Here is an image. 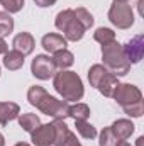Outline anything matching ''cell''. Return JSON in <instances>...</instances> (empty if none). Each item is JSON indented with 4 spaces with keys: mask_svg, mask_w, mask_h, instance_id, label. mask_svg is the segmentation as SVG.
Segmentation results:
<instances>
[{
    "mask_svg": "<svg viewBox=\"0 0 144 146\" xmlns=\"http://www.w3.org/2000/svg\"><path fill=\"white\" fill-rule=\"evenodd\" d=\"M115 146H131V143H127V141H117Z\"/></svg>",
    "mask_w": 144,
    "mask_h": 146,
    "instance_id": "32",
    "label": "cell"
},
{
    "mask_svg": "<svg viewBox=\"0 0 144 146\" xmlns=\"http://www.w3.org/2000/svg\"><path fill=\"white\" fill-rule=\"evenodd\" d=\"M108 21L117 29H129L134 24V12L129 2H119L114 0V3L108 9Z\"/></svg>",
    "mask_w": 144,
    "mask_h": 146,
    "instance_id": "5",
    "label": "cell"
},
{
    "mask_svg": "<svg viewBox=\"0 0 144 146\" xmlns=\"http://www.w3.org/2000/svg\"><path fill=\"white\" fill-rule=\"evenodd\" d=\"M102 60H104V66L115 76H124L131 72V63L124 53L122 44H119L117 41H112L102 46Z\"/></svg>",
    "mask_w": 144,
    "mask_h": 146,
    "instance_id": "3",
    "label": "cell"
},
{
    "mask_svg": "<svg viewBox=\"0 0 144 146\" xmlns=\"http://www.w3.org/2000/svg\"><path fill=\"white\" fill-rule=\"evenodd\" d=\"M107 72H108V70L104 66V65H93V66L88 70V82H90V85L97 88L98 82L102 80V76H104Z\"/></svg>",
    "mask_w": 144,
    "mask_h": 146,
    "instance_id": "23",
    "label": "cell"
},
{
    "mask_svg": "<svg viewBox=\"0 0 144 146\" xmlns=\"http://www.w3.org/2000/svg\"><path fill=\"white\" fill-rule=\"evenodd\" d=\"M53 61H54L56 68L66 70V68H70L75 63V56H73L71 51H68V49H59V51H56L53 54Z\"/></svg>",
    "mask_w": 144,
    "mask_h": 146,
    "instance_id": "17",
    "label": "cell"
},
{
    "mask_svg": "<svg viewBox=\"0 0 144 146\" xmlns=\"http://www.w3.org/2000/svg\"><path fill=\"white\" fill-rule=\"evenodd\" d=\"M124 48V53L129 60V63H137L143 60V54H144V36L143 34H137L134 36L127 44L122 46Z\"/></svg>",
    "mask_w": 144,
    "mask_h": 146,
    "instance_id": "9",
    "label": "cell"
},
{
    "mask_svg": "<svg viewBox=\"0 0 144 146\" xmlns=\"http://www.w3.org/2000/svg\"><path fill=\"white\" fill-rule=\"evenodd\" d=\"M15 146H31V145H29V143H17Z\"/></svg>",
    "mask_w": 144,
    "mask_h": 146,
    "instance_id": "35",
    "label": "cell"
},
{
    "mask_svg": "<svg viewBox=\"0 0 144 146\" xmlns=\"http://www.w3.org/2000/svg\"><path fill=\"white\" fill-rule=\"evenodd\" d=\"M20 115V107L15 102H0V124L5 126Z\"/></svg>",
    "mask_w": 144,
    "mask_h": 146,
    "instance_id": "14",
    "label": "cell"
},
{
    "mask_svg": "<svg viewBox=\"0 0 144 146\" xmlns=\"http://www.w3.org/2000/svg\"><path fill=\"white\" fill-rule=\"evenodd\" d=\"M27 100L31 106L37 107L42 114L53 117L54 121H65L68 117V102L54 99L39 85H32L27 90Z\"/></svg>",
    "mask_w": 144,
    "mask_h": 146,
    "instance_id": "1",
    "label": "cell"
},
{
    "mask_svg": "<svg viewBox=\"0 0 144 146\" xmlns=\"http://www.w3.org/2000/svg\"><path fill=\"white\" fill-rule=\"evenodd\" d=\"M112 97L115 99V102H117L122 109H124V107H129V106H132V104H137V102L143 100L141 90H139L136 85H132V83H119Z\"/></svg>",
    "mask_w": 144,
    "mask_h": 146,
    "instance_id": "6",
    "label": "cell"
},
{
    "mask_svg": "<svg viewBox=\"0 0 144 146\" xmlns=\"http://www.w3.org/2000/svg\"><path fill=\"white\" fill-rule=\"evenodd\" d=\"M117 138L114 136V133H112V129H110V126L108 127H104V131L100 133V146H115L117 145Z\"/></svg>",
    "mask_w": 144,
    "mask_h": 146,
    "instance_id": "26",
    "label": "cell"
},
{
    "mask_svg": "<svg viewBox=\"0 0 144 146\" xmlns=\"http://www.w3.org/2000/svg\"><path fill=\"white\" fill-rule=\"evenodd\" d=\"M0 5L5 9V12L15 14V12H20V10H22L24 0H0Z\"/></svg>",
    "mask_w": 144,
    "mask_h": 146,
    "instance_id": "25",
    "label": "cell"
},
{
    "mask_svg": "<svg viewBox=\"0 0 144 146\" xmlns=\"http://www.w3.org/2000/svg\"><path fill=\"white\" fill-rule=\"evenodd\" d=\"M41 44L42 48L48 51V53H56L59 49H66V44L68 41L65 39V36L61 34H56V33H49V34H44L42 39H41Z\"/></svg>",
    "mask_w": 144,
    "mask_h": 146,
    "instance_id": "11",
    "label": "cell"
},
{
    "mask_svg": "<svg viewBox=\"0 0 144 146\" xmlns=\"http://www.w3.org/2000/svg\"><path fill=\"white\" fill-rule=\"evenodd\" d=\"M75 124H76V131L81 134V138H85V139H95L97 138V129L90 122H87V121H75Z\"/></svg>",
    "mask_w": 144,
    "mask_h": 146,
    "instance_id": "21",
    "label": "cell"
},
{
    "mask_svg": "<svg viewBox=\"0 0 144 146\" xmlns=\"http://www.w3.org/2000/svg\"><path fill=\"white\" fill-rule=\"evenodd\" d=\"M7 51H9V44L5 42L3 37H0V54H5Z\"/></svg>",
    "mask_w": 144,
    "mask_h": 146,
    "instance_id": "29",
    "label": "cell"
},
{
    "mask_svg": "<svg viewBox=\"0 0 144 146\" xmlns=\"http://www.w3.org/2000/svg\"><path fill=\"white\" fill-rule=\"evenodd\" d=\"M24 58H26V56H24L22 53L15 51V49L7 51V53L3 54V66H5L7 70H10V72L20 70V68L24 66Z\"/></svg>",
    "mask_w": 144,
    "mask_h": 146,
    "instance_id": "16",
    "label": "cell"
},
{
    "mask_svg": "<svg viewBox=\"0 0 144 146\" xmlns=\"http://www.w3.org/2000/svg\"><path fill=\"white\" fill-rule=\"evenodd\" d=\"M14 31V19L9 12H0V37L9 36Z\"/></svg>",
    "mask_w": 144,
    "mask_h": 146,
    "instance_id": "24",
    "label": "cell"
},
{
    "mask_svg": "<svg viewBox=\"0 0 144 146\" xmlns=\"http://www.w3.org/2000/svg\"><path fill=\"white\" fill-rule=\"evenodd\" d=\"M0 146H5V138H3L2 133H0Z\"/></svg>",
    "mask_w": 144,
    "mask_h": 146,
    "instance_id": "34",
    "label": "cell"
},
{
    "mask_svg": "<svg viewBox=\"0 0 144 146\" xmlns=\"http://www.w3.org/2000/svg\"><path fill=\"white\" fill-rule=\"evenodd\" d=\"M114 136L119 139V141H126L132 136L134 133V124L129 121V119H117L112 126H110Z\"/></svg>",
    "mask_w": 144,
    "mask_h": 146,
    "instance_id": "12",
    "label": "cell"
},
{
    "mask_svg": "<svg viewBox=\"0 0 144 146\" xmlns=\"http://www.w3.org/2000/svg\"><path fill=\"white\" fill-rule=\"evenodd\" d=\"M31 141L34 146H54V126L41 124L31 133Z\"/></svg>",
    "mask_w": 144,
    "mask_h": 146,
    "instance_id": "8",
    "label": "cell"
},
{
    "mask_svg": "<svg viewBox=\"0 0 144 146\" xmlns=\"http://www.w3.org/2000/svg\"><path fill=\"white\" fill-rule=\"evenodd\" d=\"M119 83H120V82H119V76H115L114 73L107 72L104 76H102V80L98 82L97 90H98L102 95H105V97H112Z\"/></svg>",
    "mask_w": 144,
    "mask_h": 146,
    "instance_id": "13",
    "label": "cell"
},
{
    "mask_svg": "<svg viewBox=\"0 0 144 146\" xmlns=\"http://www.w3.org/2000/svg\"><path fill=\"white\" fill-rule=\"evenodd\" d=\"M12 46H14L15 51H19V53H22L24 56H27V54H31V53L34 51L36 41H34L32 34H29V33H19L17 36L14 37Z\"/></svg>",
    "mask_w": 144,
    "mask_h": 146,
    "instance_id": "10",
    "label": "cell"
},
{
    "mask_svg": "<svg viewBox=\"0 0 144 146\" xmlns=\"http://www.w3.org/2000/svg\"><path fill=\"white\" fill-rule=\"evenodd\" d=\"M53 87L63 97V100H66V102L81 100V97L85 94L81 78L75 72H68V70H59L58 73H54Z\"/></svg>",
    "mask_w": 144,
    "mask_h": 146,
    "instance_id": "2",
    "label": "cell"
},
{
    "mask_svg": "<svg viewBox=\"0 0 144 146\" xmlns=\"http://www.w3.org/2000/svg\"><path fill=\"white\" fill-rule=\"evenodd\" d=\"M73 14H75L76 21H78L85 29H90V27L93 26V22H95L93 15H92L85 7H76V9H73Z\"/></svg>",
    "mask_w": 144,
    "mask_h": 146,
    "instance_id": "20",
    "label": "cell"
},
{
    "mask_svg": "<svg viewBox=\"0 0 144 146\" xmlns=\"http://www.w3.org/2000/svg\"><path fill=\"white\" fill-rule=\"evenodd\" d=\"M143 143H144V138L141 136V138H137V141H136V146H143Z\"/></svg>",
    "mask_w": 144,
    "mask_h": 146,
    "instance_id": "33",
    "label": "cell"
},
{
    "mask_svg": "<svg viewBox=\"0 0 144 146\" xmlns=\"http://www.w3.org/2000/svg\"><path fill=\"white\" fill-rule=\"evenodd\" d=\"M124 112L127 114V115H131V117H141L144 114V102H137V104H132V106H129V107H124Z\"/></svg>",
    "mask_w": 144,
    "mask_h": 146,
    "instance_id": "27",
    "label": "cell"
},
{
    "mask_svg": "<svg viewBox=\"0 0 144 146\" xmlns=\"http://www.w3.org/2000/svg\"><path fill=\"white\" fill-rule=\"evenodd\" d=\"M119 2H129V0H119Z\"/></svg>",
    "mask_w": 144,
    "mask_h": 146,
    "instance_id": "36",
    "label": "cell"
},
{
    "mask_svg": "<svg viewBox=\"0 0 144 146\" xmlns=\"http://www.w3.org/2000/svg\"><path fill=\"white\" fill-rule=\"evenodd\" d=\"M93 39L104 46V44H108V42L115 41V33L112 29H108V27H98L93 33Z\"/></svg>",
    "mask_w": 144,
    "mask_h": 146,
    "instance_id": "22",
    "label": "cell"
},
{
    "mask_svg": "<svg viewBox=\"0 0 144 146\" xmlns=\"http://www.w3.org/2000/svg\"><path fill=\"white\" fill-rule=\"evenodd\" d=\"M54 26L58 31H61L65 34L66 41H80L81 37L85 36V27L76 21L75 14H73V9H65L61 12H58L56 19H54Z\"/></svg>",
    "mask_w": 144,
    "mask_h": 146,
    "instance_id": "4",
    "label": "cell"
},
{
    "mask_svg": "<svg viewBox=\"0 0 144 146\" xmlns=\"http://www.w3.org/2000/svg\"><path fill=\"white\" fill-rule=\"evenodd\" d=\"M31 73L39 80H49L56 73V65L49 54H37L31 63Z\"/></svg>",
    "mask_w": 144,
    "mask_h": 146,
    "instance_id": "7",
    "label": "cell"
},
{
    "mask_svg": "<svg viewBox=\"0 0 144 146\" xmlns=\"http://www.w3.org/2000/svg\"><path fill=\"white\" fill-rule=\"evenodd\" d=\"M68 117H73L75 121H87L90 117V107L87 104L76 102L75 106L68 107Z\"/></svg>",
    "mask_w": 144,
    "mask_h": 146,
    "instance_id": "19",
    "label": "cell"
},
{
    "mask_svg": "<svg viewBox=\"0 0 144 146\" xmlns=\"http://www.w3.org/2000/svg\"><path fill=\"white\" fill-rule=\"evenodd\" d=\"M17 119H19V126H20L26 133H32L36 127L41 126V119L37 117L36 114H31V112L22 114V115H19Z\"/></svg>",
    "mask_w": 144,
    "mask_h": 146,
    "instance_id": "18",
    "label": "cell"
},
{
    "mask_svg": "<svg viewBox=\"0 0 144 146\" xmlns=\"http://www.w3.org/2000/svg\"><path fill=\"white\" fill-rule=\"evenodd\" d=\"M65 146H83V145H81V143L76 139V136H75V138H71V139H70V141H68Z\"/></svg>",
    "mask_w": 144,
    "mask_h": 146,
    "instance_id": "30",
    "label": "cell"
},
{
    "mask_svg": "<svg viewBox=\"0 0 144 146\" xmlns=\"http://www.w3.org/2000/svg\"><path fill=\"white\" fill-rule=\"evenodd\" d=\"M37 7H53L56 3V0H34Z\"/></svg>",
    "mask_w": 144,
    "mask_h": 146,
    "instance_id": "28",
    "label": "cell"
},
{
    "mask_svg": "<svg viewBox=\"0 0 144 146\" xmlns=\"http://www.w3.org/2000/svg\"><path fill=\"white\" fill-rule=\"evenodd\" d=\"M143 5H144V0H139V2H137V7H139V14H143Z\"/></svg>",
    "mask_w": 144,
    "mask_h": 146,
    "instance_id": "31",
    "label": "cell"
},
{
    "mask_svg": "<svg viewBox=\"0 0 144 146\" xmlns=\"http://www.w3.org/2000/svg\"><path fill=\"white\" fill-rule=\"evenodd\" d=\"M53 126H54V146H65L71 138H75V134L68 129L65 121H54Z\"/></svg>",
    "mask_w": 144,
    "mask_h": 146,
    "instance_id": "15",
    "label": "cell"
}]
</instances>
